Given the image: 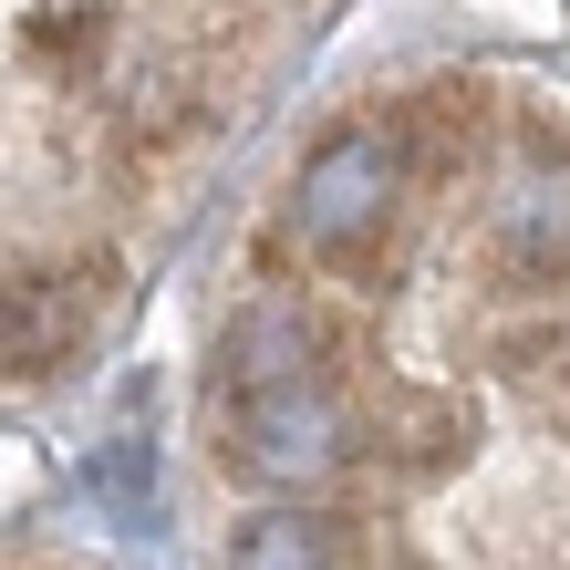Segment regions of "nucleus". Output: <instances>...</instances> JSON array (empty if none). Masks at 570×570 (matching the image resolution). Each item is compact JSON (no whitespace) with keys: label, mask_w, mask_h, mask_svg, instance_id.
I'll list each match as a JSON object with an SVG mask.
<instances>
[{"label":"nucleus","mask_w":570,"mask_h":570,"mask_svg":"<svg viewBox=\"0 0 570 570\" xmlns=\"http://www.w3.org/2000/svg\"><path fill=\"white\" fill-rule=\"evenodd\" d=\"M405 187H415V166H405L394 115H353V125H332V136L301 156V177H291V239L312 259H363L384 239V218H394Z\"/></svg>","instance_id":"obj_1"},{"label":"nucleus","mask_w":570,"mask_h":570,"mask_svg":"<svg viewBox=\"0 0 570 570\" xmlns=\"http://www.w3.org/2000/svg\"><path fill=\"white\" fill-rule=\"evenodd\" d=\"M228 456L249 466L259 488H322L353 466V415L332 374H291L259 394H228Z\"/></svg>","instance_id":"obj_2"},{"label":"nucleus","mask_w":570,"mask_h":570,"mask_svg":"<svg viewBox=\"0 0 570 570\" xmlns=\"http://www.w3.org/2000/svg\"><path fill=\"white\" fill-rule=\"evenodd\" d=\"M488 239L519 281H560L570 271V146L560 136H519L509 177L488 197Z\"/></svg>","instance_id":"obj_3"},{"label":"nucleus","mask_w":570,"mask_h":570,"mask_svg":"<svg viewBox=\"0 0 570 570\" xmlns=\"http://www.w3.org/2000/svg\"><path fill=\"white\" fill-rule=\"evenodd\" d=\"M105 271H11L0 281V374H52L94 332Z\"/></svg>","instance_id":"obj_4"},{"label":"nucleus","mask_w":570,"mask_h":570,"mask_svg":"<svg viewBox=\"0 0 570 570\" xmlns=\"http://www.w3.org/2000/svg\"><path fill=\"white\" fill-rule=\"evenodd\" d=\"M291 374H322V343L301 322V301H249L218 343V384L228 394H259V384H291Z\"/></svg>","instance_id":"obj_5"},{"label":"nucleus","mask_w":570,"mask_h":570,"mask_svg":"<svg viewBox=\"0 0 570 570\" xmlns=\"http://www.w3.org/2000/svg\"><path fill=\"white\" fill-rule=\"evenodd\" d=\"M228 570H353L343 560V519H322V509H259L239 540H228Z\"/></svg>","instance_id":"obj_6"}]
</instances>
